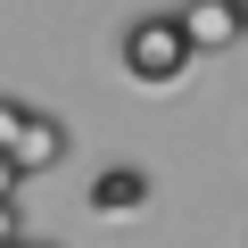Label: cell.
<instances>
[{
  "instance_id": "1",
  "label": "cell",
  "mask_w": 248,
  "mask_h": 248,
  "mask_svg": "<svg viewBox=\"0 0 248 248\" xmlns=\"http://www.w3.org/2000/svg\"><path fill=\"white\" fill-rule=\"evenodd\" d=\"M116 58H124V75H133L141 91H174V83L199 66V50H190V33H182L174 9H166V17H133L124 42H116Z\"/></svg>"
},
{
  "instance_id": "2",
  "label": "cell",
  "mask_w": 248,
  "mask_h": 248,
  "mask_svg": "<svg viewBox=\"0 0 248 248\" xmlns=\"http://www.w3.org/2000/svg\"><path fill=\"white\" fill-rule=\"evenodd\" d=\"M182 33H190V50L199 58H223L232 42H248V17H240V0H182Z\"/></svg>"
},
{
  "instance_id": "3",
  "label": "cell",
  "mask_w": 248,
  "mask_h": 248,
  "mask_svg": "<svg viewBox=\"0 0 248 248\" xmlns=\"http://www.w3.org/2000/svg\"><path fill=\"white\" fill-rule=\"evenodd\" d=\"M9 157H17V174H25V182H33V174H50V166H66V124H58L50 108H25Z\"/></svg>"
},
{
  "instance_id": "4",
  "label": "cell",
  "mask_w": 248,
  "mask_h": 248,
  "mask_svg": "<svg viewBox=\"0 0 248 248\" xmlns=\"http://www.w3.org/2000/svg\"><path fill=\"white\" fill-rule=\"evenodd\" d=\"M149 207V166H108L91 174V215H141Z\"/></svg>"
},
{
  "instance_id": "5",
  "label": "cell",
  "mask_w": 248,
  "mask_h": 248,
  "mask_svg": "<svg viewBox=\"0 0 248 248\" xmlns=\"http://www.w3.org/2000/svg\"><path fill=\"white\" fill-rule=\"evenodd\" d=\"M25 240V199H0V248Z\"/></svg>"
},
{
  "instance_id": "6",
  "label": "cell",
  "mask_w": 248,
  "mask_h": 248,
  "mask_svg": "<svg viewBox=\"0 0 248 248\" xmlns=\"http://www.w3.org/2000/svg\"><path fill=\"white\" fill-rule=\"evenodd\" d=\"M17 124H25V99H9V91H0V149L17 141Z\"/></svg>"
},
{
  "instance_id": "7",
  "label": "cell",
  "mask_w": 248,
  "mask_h": 248,
  "mask_svg": "<svg viewBox=\"0 0 248 248\" xmlns=\"http://www.w3.org/2000/svg\"><path fill=\"white\" fill-rule=\"evenodd\" d=\"M17 190H25V174H17V157H9V149H0V199H17Z\"/></svg>"
},
{
  "instance_id": "8",
  "label": "cell",
  "mask_w": 248,
  "mask_h": 248,
  "mask_svg": "<svg viewBox=\"0 0 248 248\" xmlns=\"http://www.w3.org/2000/svg\"><path fill=\"white\" fill-rule=\"evenodd\" d=\"M17 248H58V240H33V232H25V240H17Z\"/></svg>"
},
{
  "instance_id": "9",
  "label": "cell",
  "mask_w": 248,
  "mask_h": 248,
  "mask_svg": "<svg viewBox=\"0 0 248 248\" xmlns=\"http://www.w3.org/2000/svg\"><path fill=\"white\" fill-rule=\"evenodd\" d=\"M240 17H248V0H240Z\"/></svg>"
}]
</instances>
